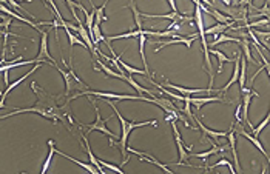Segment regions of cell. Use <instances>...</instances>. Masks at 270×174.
<instances>
[{"label": "cell", "mask_w": 270, "mask_h": 174, "mask_svg": "<svg viewBox=\"0 0 270 174\" xmlns=\"http://www.w3.org/2000/svg\"><path fill=\"white\" fill-rule=\"evenodd\" d=\"M31 90L32 93L37 96V100L32 107L29 108H17V110H13L11 113L8 114H4L0 116V120H4L7 117H11V116H17V114H23V113H36V114H41L42 117L51 120L53 123H57V122H62V123H66V126L73 125L74 123V119L71 117V111H70V103H65V105H59L57 100L62 97V94L59 96H53L50 93H47L44 88L37 85V82H31Z\"/></svg>", "instance_id": "obj_1"}, {"label": "cell", "mask_w": 270, "mask_h": 174, "mask_svg": "<svg viewBox=\"0 0 270 174\" xmlns=\"http://www.w3.org/2000/svg\"><path fill=\"white\" fill-rule=\"evenodd\" d=\"M104 102L113 108V111L116 113V117H118V119H119V122H121L122 134H121V137H119V139H110V147H119L121 154H122V162H121V163H122V165H125V163L130 160V156H128V151H127V141H128L130 133L133 131V129H136V128L147 126V125L158 126V120H150V122H134V120H127V119L122 116V113H119V111H118V108H116L114 102H111V100H108V99H105Z\"/></svg>", "instance_id": "obj_2"}, {"label": "cell", "mask_w": 270, "mask_h": 174, "mask_svg": "<svg viewBox=\"0 0 270 174\" xmlns=\"http://www.w3.org/2000/svg\"><path fill=\"white\" fill-rule=\"evenodd\" d=\"M193 20L196 22V26H198V37L203 43V53H204V65H206V71L210 74V83H209V94L213 91V66H212V60H210V53H209V42H207V36L204 32L206 26H204V19H203V11L199 7H195V14H193Z\"/></svg>", "instance_id": "obj_3"}, {"label": "cell", "mask_w": 270, "mask_h": 174, "mask_svg": "<svg viewBox=\"0 0 270 174\" xmlns=\"http://www.w3.org/2000/svg\"><path fill=\"white\" fill-rule=\"evenodd\" d=\"M90 102H91V105H93V108H94V111H96V120H94L93 123H87V126H85L82 122L76 120V122H77V125H79V128H81V131H82V133H85L87 136H88L91 131H100V133L107 134L110 139H118L119 136L116 134V133H113V131H110V129L107 128V125H105V123L108 122V119H102V116H100V110H99V107L96 105V100L90 97Z\"/></svg>", "instance_id": "obj_4"}, {"label": "cell", "mask_w": 270, "mask_h": 174, "mask_svg": "<svg viewBox=\"0 0 270 174\" xmlns=\"http://www.w3.org/2000/svg\"><path fill=\"white\" fill-rule=\"evenodd\" d=\"M79 96H94L100 99H114V100H141V102H148L150 103V96L145 97L144 94L139 96H131V94H114V93H102V91H93V90H84L81 93H77L70 97V100H74Z\"/></svg>", "instance_id": "obj_5"}, {"label": "cell", "mask_w": 270, "mask_h": 174, "mask_svg": "<svg viewBox=\"0 0 270 174\" xmlns=\"http://www.w3.org/2000/svg\"><path fill=\"white\" fill-rule=\"evenodd\" d=\"M241 94H243V100H241V119H243V122H246L247 126L252 129L253 125H252V122L249 120V107H250L252 97H258L259 94L255 93L252 88H246V86H244V88H241Z\"/></svg>", "instance_id": "obj_6"}, {"label": "cell", "mask_w": 270, "mask_h": 174, "mask_svg": "<svg viewBox=\"0 0 270 174\" xmlns=\"http://www.w3.org/2000/svg\"><path fill=\"white\" fill-rule=\"evenodd\" d=\"M42 39H41V48H39V54L34 59L37 63H45V62H51V65H57L56 60L53 59V56L50 54V48H48V31H41Z\"/></svg>", "instance_id": "obj_7"}, {"label": "cell", "mask_w": 270, "mask_h": 174, "mask_svg": "<svg viewBox=\"0 0 270 174\" xmlns=\"http://www.w3.org/2000/svg\"><path fill=\"white\" fill-rule=\"evenodd\" d=\"M172 128H173V134H175V141H176V145H178V151H179V162H176L178 165H188L187 160H188V150H191V145L190 147H185L182 139H181V133L178 129V125H176V120H172ZM190 166V165H188Z\"/></svg>", "instance_id": "obj_8"}, {"label": "cell", "mask_w": 270, "mask_h": 174, "mask_svg": "<svg viewBox=\"0 0 270 174\" xmlns=\"http://www.w3.org/2000/svg\"><path fill=\"white\" fill-rule=\"evenodd\" d=\"M195 37H198V32H195V34H190L188 37L179 36V37H175V39L167 40V42L153 40V42H150V43H156V45H161V48H164V47H167V45H176V43H181V45H185L187 48H191V43L196 40ZM161 48H156V50H154V53H159V51H161Z\"/></svg>", "instance_id": "obj_9"}, {"label": "cell", "mask_w": 270, "mask_h": 174, "mask_svg": "<svg viewBox=\"0 0 270 174\" xmlns=\"http://www.w3.org/2000/svg\"><path fill=\"white\" fill-rule=\"evenodd\" d=\"M243 126H244L243 122H233V129H235V133H237V134H241L243 137H246L247 141H250V142H252V144H253V145H255V147L264 154V157H265L267 160H270V156H268V153L264 150V147H262V144L259 142V139L255 137L253 134H249L247 131H244V128H243Z\"/></svg>", "instance_id": "obj_10"}, {"label": "cell", "mask_w": 270, "mask_h": 174, "mask_svg": "<svg viewBox=\"0 0 270 174\" xmlns=\"http://www.w3.org/2000/svg\"><path fill=\"white\" fill-rule=\"evenodd\" d=\"M142 19H167L170 22H193L191 16H181L178 11H172L168 14H147L141 13Z\"/></svg>", "instance_id": "obj_11"}, {"label": "cell", "mask_w": 270, "mask_h": 174, "mask_svg": "<svg viewBox=\"0 0 270 174\" xmlns=\"http://www.w3.org/2000/svg\"><path fill=\"white\" fill-rule=\"evenodd\" d=\"M127 151L130 153V154H136V156H139V160L141 162H151L153 165H156L158 168H161L162 171H165V172H168V174H173V171L167 166V165H164V163H161L158 159H154L151 154H148V153H142V151H138V150H131V148H128L127 147Z\"/></svg>", "instance_id": "obj_12"}, {"label": "cell", "mask_w": 270, "mask_h": 174, "mask_svg": "<svg viewBox=\"0 0 270 174\" xmlns=\"http://www.w3.org/2000/svg\"><path fill=\"white\" fill-rule=\"evenodd\" d=\"M213 102H222V103H231L230 100H225L222 99L221 96H206V97H191L190 96V105L191 107H195L196 110H201L204 105L207 103H213Z\"/></svg>", "instance_id": "obj_13"}, {"label": "cell", "mask_w": 270, "mask_h": 174, "mask_svg": "<svg viewBox=\"0 0 270 174\" xmlns=\"http://www.w3.org/2000/svg\"><path fill=\"white\" fill-rule=\"evenodd\" d=\"M164 88H172L175 93L181 94V96H193V94H207V90L204 88H184V86H179V85H175L172 82H165Z\"/></svg>", "instance_id": "obj_14"}, {"label": "cell", "mask_w": 270, "mask_h": 174, "mask_svg": "<svg viewBox=\"0 0 270 174\" xmlns=\"http://www.w3.org/2000/svg\"><path fill=\"white\" fill-rule=\"evenodd\" d=\"M225 137L228 139V147L231 148V154H233V157H235V171H237L238 174H241L243 169H241V165H240V160H238V151H237V133H235V129H233V125H231V129L227 133Z\"/></svg>", "instance_id": "obj_15"}, {"label": "cell", "mask_w": 270, "mask_h": 174, "mask_svg": "<svg viewBox=\"0 0 270 174\" xmlns=\"http://www.w3.org/2000/svg\"><path fill=\"white\" fill-rule=\"evenodd\" d=\"M42 65H44V63H36V66H34L32 69H29V71H28V73H25V74H23V76H22L20 79H17V80H14L13 83H10V85L7 86V90H5V91H2V93H0V99H2V100H5V99H7V96H8V94H10V93H11V91H13V90L16 88V86H17V85H20V83H22L23 80H26V79H28V77H29L31 74H34V73H36V71H37L39 68H41Z\"/></svg>", "instance_id": "obj_16"}, {"label": "cell", "mask_w": 270, "mask_h": 174, "mask_svg": "<svg viewBox=\"0 0 270 174\" xmlns=\"http://www.w3.org/2000/svg\"><path fill=\"white\" fill-rule=\"evenodd\" d=\"M81 137H82V145H84V148H85V153L88 154V160H90V163L91 165H94L97 169H99V172L100 174H105V169L100 166V163H99V159L91 153V148H90V142H88V136L85 134V133H82L81 131Z\"/></svg>", "instance_id": "obj_17"}, {"label": "cell", "mask_w": 270, "mask_h": 174, "mask_svg": "<svg viewBox=\"0 0 270 174\" xmlns=\"http://www.w3.org/2000/svg\"><path fill=\"white\" fill-rule=\"evenodd\" d=\"M193 122H196L198 123V126L201 128V131H203V137H210V139H221V137H225L227 136V133H224V131H213V129H210V128H207L198 117H195L193 119Z\"/></svg>", "instance_id": "obj_18"}, {"label": "cell", "mask_w": 270, "mask_h": 174, "mask_svg": "<svg viewBox=\"0 0 270 174\" xmlns=\"http://www.w3.org/2000/svg\"><path fill=\"white\" fill-rule=\"evenodd\" d=\"M225 150H227L225 145H213L212 150H207V151H204V153H191L190 156H191V157H196V159H201V160H204V162H207V159H209L210 156H213V154H216V153H224Z\"/></svg>", "instance_id": "obj_19"}, {"label": "cell", "mask_w": 270, "mask_h": 174, "mask_svg": "<svg viewBox=\"0 0 270 174\" xmlns=\"http://www.w3.org/2000/svg\"><path fill=\"white\" fill-rule=\"evenodd\" d=\"M31 63H37L34 59L32 60H22V57H17L14 60H10V62H5L4 65H0V73L4 71H10L13 68H17V66H25V65H31Z\"/></svg>", "instance_id": "obj_20"}, {"label": "cell", "mask_w": 270, "mask_h": 174, "mask_svg": "<svg viewBox=\"0 0 270 174\" xmlns=\"http://www.w3.org/2000/svg\"><path fill=\"white\" fill-rule=\"evenodd\" d=\"M233 23L235 22H228V23H216V25H213V26H210V28H206L204 29V32H206V36H219V34H222L227 28H231L233 26Z\"/></svg>", "instance_id": "obj_21"}, {"label": "cell", "mask_w": 270, "mask_h": 174, "mask_svg": "<svg viewBox=\"0 0 270 174\" xmlns=\"http://www.w3.org/2000/svg\"><path fill=\"white\" fill-rule=\"evenodd\" d=\"M56 153L57 154H60L62 157H65V159H68V160H71L73 163H76V165H79V166H82L84 169H87V171H90V172H93V174H99V169L94 166V165H91V163H87V162H82V160H77V159H74V157H70L68 154H63L62 151H59V150H56Z\"/></svg>", "instance_id": "obj_22"}, {"label": "cell", "mask_w": 270, "mask_h": 174, "mask_svg": "<svg viewBox=\"0 0 270 174\" xmlns=\"http://www.w3.org/2000/svg\"><path fill=\"white\" fill-rule=\"evenodd\" d=\"M139 53H141V59H142V65H144V71H145V74L148 76V77H151L150 76V71H148V62H147V57H145V45H147V36H144V34H141L139 37Z\"/></svg>", "instance_id": "obj_23"}, {"label": "cell", "mask_w": 270, "mask_h": 174, "mask_svg": "<svg viewBox=\"0 0 270 174\" xmlns=\"http://www.w3.org/2000/svg\"><path fill=\"white\" fill-rule=\"evenodd\" d=\"M240 45H241V53L244 54L243 57H244L249 63L256 65V62H255V59L252 57V53H250V43H249V39H247L246 36H243V39H241V42H240Z\"/></svg>", "instance_id": "obj_24"}, {"label": "cell", "mask_w": 270, "mask_h": 174, "mask_svg": "<svg viewBox=\"0 0 270 174\" xmlns=\"http://www.w3.org/2000/svg\"><path fill=\"white\" fill-rule=\"evenodd\" d=\"M249 29H252V32L256 36V37H259L258 40H259V43L264 47V50L265 51H268V48H270V45H268V37H270V32L268 31H259V29H253V28H249Z\"/></svg>", "instance_id": "obj_25"}, {"label": "cell", "mask_w": 270, "mask_h": 174, "mask_svg": "<svg viewBox=\"0 0 270 174\" xmlns=\"http://www.w3.org/2000/svg\"><path fill=\"white\" fill-rule=\"evenodd\" d=\"M114 59H116V60H118V63H119V65H121V66L124 68V71H127V74H131V76H133V74H139V76H147L144 69H138V68H134V66L128 65V63H125V62H124V60H122V59H121L119 56H114Z\"/></svg>", "instance_id": "obj_26"}, {"label": "cell", "mask_w": 270, "mask_h": 174, "mask_svg": "<svg viewBox=\"0 0 270 174\" xmlns=\"http://www.w3.org/2000/svg\"><path fill=\"white\" fill-rule=\"evenodd\" d=\"M125 8H130L133 11V16H134V23H136V29H142V16H141V11L138 10L136 7V0H130L128 7Z\"/></svg>", "instance_id": "obj_27"}, {"label": "cell", "mask_w": 270, "mask_h": 174, "mask_svg": "<svg viewBox=\"0 0 270 174\" xmlns=\"http://www.w3.org/2000/svg\"><path fill=\"white\" fill-rule=\"evenodd\" d=\"M141 34H144V29H133V31H128L125 34H118V36H108L105 37L108 42L111 40H119V39H130V37H139Z\"/></svg>", "instance_id": "obj_28"}, {"label": "cell", "mask_w": 270, "mask_h": 174, "mask_svg": "<svg viewBox=\"0 0 270 174\" xmlns=\"http://www.w3.org/2000/svg\"><path fill=\"white\" fill-rule=\"evenodd\" d=\"M96 62L99 63V68H100V69H102L107 76H111V77H116V79H121V80H124V82H125L127 74H125V76H122V74H121V73H118V71H111V68H108V66L102 62V60H99V57L96 59Z\"/></svg>", "instance_id": "obj_29"}, {"label": "cell", "mask_w": 270, "mask_h": 174, "mask_svg": "<svg viewBox=\"0 0 270 174\" xmlns=\"http://www.w3.org/2000/svg\"><path fill=\"white\" fill-rule=\"evenodd\" d=\"M209 53H210V54H215V56L218 57V60H219V68H218V73H222V69H224V63L231 62V59H230V57H227L222 51H218V50H209Z\"/></svg>", "instance_id": "obj_30"}, {"label": "cell", "mask_w": 270, "mask_h": 174, "mask_svg": "<svg viewBox=\"0 0 270 174\" xmlns=\"http://www.w3.org/2000/svg\"><path fill=\"white\" fill-rule=\"evenodd\" d=\"M48 147H50V153H48V156H47V160H45V162H44V165H42V169H41V172H42V174H45V172L48 171L50 163H51V159H53V154L56 153L54 141H48Z\"/></svg>", "instance_id": "obj_31"}, {"label": "cell", "mask_w": 270, "mask_h": 174, "mask_svg": "<svg viewBox=\"0 0 270 174\" xmlns=\"http://www.w3.org/2000/svg\"><path fill=\"white\" fill-rule=\"evenodd\" d=\"M224 42H235V43H240V42H241V39H237V37H230V36H225V34L222 32V34L216 36V39H215V40L210 43V47L213 48V47L219 45V43H224Z\"/></svg>", "instance_id": "obj_32"}, {"label": "cell", "mask_w": 270, "mask_h": 174, "mask_svg": "<svg viewBox=\"0 0 270 174\" xmlns=\"http://www.w3.org/2000/svg\"><path fill=\"white\" fill-rule=\"evenodd\" d=\"M246 74H247V60L241 56V66H240V77H238L240 88L246 86Z\"/></svg>", "instance_id": "obj_33"}, {"label": "cell", "mask_w": 270, "mask_h": 174, "mask_svg": "<svg viewBox=\"0 0 270 174\" xmlns=\"http://www.w3.org/2000/svg\"><path fill=\"white\" fill-rule=\"evenodd\" d=\"M99 42H105V37L100 31V25L93 23V43L94 45H99Z\"/></svg>", "instance_id": "obj_34"}, {"label": "cell", "mask_w": 270, "mask_h": 174, "mask_svg": "<svg viewBox=\"0 0 270 174\" xmlns=\"http://www.w3.org/2000/svg\"><path fill=\"white\" fill-rule=\"evenodd\" d=\"M268 119H270V116L267 114V116L262 119V122L259 123V126H253V128H252V134H253L255 137H258V136H259V133H261L262 129L268 125Z\"/></svg>", "instance_id": "obj_35"}, {"label": "cell", "mask_w": 270, "mask_h": 174, "mask_svg": "<svg viewBox=\"0 0 270 174\" xmlns=\"http://www.w3.org/2000/svg\"><path fill=\"white\" fill-rule=\"evenodd\" d=\"M221 165H225V166H228V169H230V172L231 174H235L237 171H235V168H233V165H231L227 159H221V160H218L215 165H212V166H206V169L209 171V169H215L216 166H221Z\"/></svg>", "instance_id": "obj_36"}, {"label": "cell", "mask_w": 270, "mask_h": 174, "mask_svg": "<svg viewBox=\"0 0 270 174\" xmlns=\"http://www.w3.org/2000/svg\"><path fill=\"white\" fill-rule=\"evenodd\" d=\"M99 163H100V166H102V168H108V169H111V171H116V172H119V174H124V169H122V168H119L118 165L108 163V162H105V160H102V159H99Z\"/></svg>", "instance_id": "obj_37"}, {"label": "cell", "mask_w": 270, "mask_h": 174, "mask_svg": "<svg viewBox=\"0 0 270 174\" xmlns=\"http://www.w3.org/2000/svg\"><path fill=\"white\" fill-rule=\"evenodd\" d=\"M7 2H8V4H10L14 10H17V11H20V13H25V14H29V11H26V10H25V8H23L19 2H16V0H7ZM29 16L34 19V16H32V14H29Z\"/></svg>", "instance_id": "obj_38"}, {"label": "cell", "mask_w": 270, "mask_h": 174, "mask_svg": "<svg viewBox=\"0 0 270 174\" xmlns=\"http://www.w3.org/2000/svg\"><path fill=\"white\" fill-rule=\"evenodd\" d=\"M252 10H256L259 14H256L258 17H267L268 19V14H270V11H268V4H264V7L262 8H256V7H253Z\"/></svg>", "instance_id": "obj_39"}, {"label": "cell", "mask_w": 270, "mask_h": 174, "mask_svg": "<svg viewBox=\"0 0 270 174\" xmlns=\"http://www.w3.org/2000/svg\"><path fill=\"white\" fill-rule=\"evenodd\" d=\"M252 2H253V0H238V5L240 7H250V10H252L253 8Z\"/></svg>", "instance_id": "obj_40"}, {"label": "cell", "mask_w": 270, "mask_h": 174, "mask_svg": "<svg viewBox=\"0 0 270 174\" xmlns=\"http://www.w3.org/2000/svg\"><path fill=\"white\" fill-rule=\"evenodd\" d=\"M168 5H170L172 11H178V8H176V2H175V0H168Z\"/></svg>", "instance_id": "obj_41"}, {"label": "cell", "mask_w": 270, "mask_h": 174, "mask_svg": "<svg viewBox=\"0 0 270 174\" xmlns=\"http://www.w3.org/2000/svg\"><path fill=\"white\" fill-rule=\"evenodd\" d=\"M219 2L222 5H227V7H231V4H233V0H219Z\"/></svg>", "instance_id": "obj_42"}, {"label": "cell", "mask_w": 270, "mask_h": 174, "mask_svg": "<svg viewBox=\"0 0 270 174\" xmlns=\"http://www.w3.org/2000/svg\"><path fill=\"white\" fill-rule=\"evenodd\" d=\"M5 107H7L5 100H2V99H0V110H2V108H5Z\"/></svg>", "instance_id": "obj_43"}, {"label": "cell", "mask_w": 270, "mask_h": 174, "mask_svg": "<svg viewBox=\"0 0 270 174\" xmlns=\"http://www.w3.org/2000/svg\"><path fill=\"white\" fill-rule=\"evenodd\" d=\"M88 2H90V5H91V8H96V5H94V2H93V0H88Z\"/></svg>", "instance_id": "obj_44"}, {"label": "cell", "mask_w": 270, "mask_h": 174, "mask_svg": "<svg viewBox=\"0 0 270 174\" xmlns=\"http://www.w3.org/2000/svg\"><path fill=\"white\" fill-rule=\"evenodd\" d=\"M16 2H22V0H16ZM26 2H32V0H26Z\"/></svg>", "instance_id": "obj_45"}]
</instances>
